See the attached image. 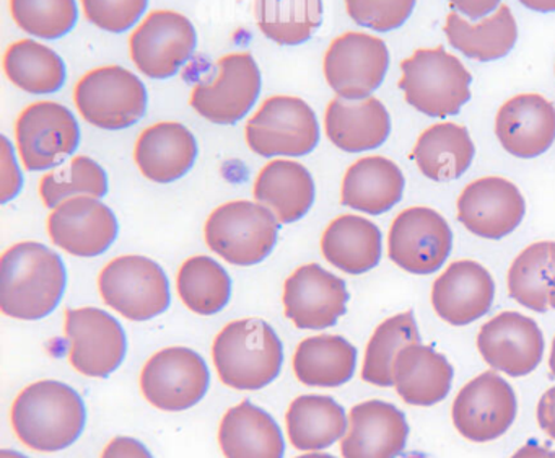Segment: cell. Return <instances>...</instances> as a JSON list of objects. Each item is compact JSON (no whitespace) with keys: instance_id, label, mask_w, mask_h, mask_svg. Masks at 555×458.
I'll return each instance as SVG.
<instances>
[{"instance_id":"obj_1","label":"cell","mask_w":555,"mask_h":458,"mask_svg":"<svg viewBox=\"0 0 555 458\" xmlns=\"http://www.w3.org/2000/svg\"><path fill=\"white\" fill-rule=\"evenodd\" d=\"M66 284L63 259L41 243H18L0 259V308L8 317H48L60 305Z\"/></svg>"},{"instance_id":"obj_2","label":"cell","mask_w":555,"mask_h":458,"mask_svg":"<svg viewBox=\"0 0 555 458\" xmlns=\"http://www.w3.org/2000/svg\"><path fill=\"white\" fill-rule=\"evenodd\" d=\"M86 421L82 396L57 380H41L27 386L12 408L15 434L37 451H61L76 444Z\"/></svg>"},{"instance_id":"obj_3","label":"cell","mask_w":555,"mask_h":458,"mask_svg":"<svg viewBox=\"0 0 555 458\" xmlns=\"http://www.w3.org/2000/svg\"><path fill=\"white\" fill-rule=\"evenodd\" d=\"M220 380L236 390H261L274 382L284 364V347L271 325L258 318L227 325L214 341Z\"/></svg>"},{"instance_id":"obj_4","label":"cell","mask_w":555,"mask_h":458,"mask_svg":"<svg viewBox=\"0 0 555 458\" xmlns=\"http://www.w3.org/2000/svg\"><path fill=\"white\" fill-rule=\"evenodd\" d=\"M399 89L405 102L422 115L448 118L470 100L473 76L444 48H421L401 63Z\"/></svg>"},{"instance_id":"obj_5","label":"cell","mask_w":555,"mask_h":458,"mask_svg":"<svg viewBox=\"0 0 555 458\" xmlns=\"http://www.w3.org/2000/svg\"><path fill=\"white\" fill-rule=\"evenodd\" d=\"M279 224L274 213L262 204L235 201L210 214L206 242L230 265H258L274 250Z\"/></svg>"},{"instance_id":"obj_6","label":"cell","mask_w":555,"mask_h":458,"mask_svg":"<svg viewBox=\"0 0 555 458\" xmlns=\"http://www.w3.org/2000/svg\"><path fill=\"white\" fill-rule=\"evenodd\" d=\"M103 301L131 321H147L170 308V282L164 269L145 256L113 259L99 279Z\"/></svg>"},{"instance_id":"obj_7","label":"cell","mask_w":555,"mask_h":458,"mask_svg":"<svg viewBox=\"0 0 555 458\" xmlns=\"http://www.w3.org/2000/svg\"><path fill=\"white\" fill-rule=\"evenodd\" d=\"M74 97L83 119L108 131L131 128L147 112L144 84L119 66L100 67L87 74L77 84Z\"/></svg>"},{"instance_id":"obj_8","label":"cell","mask_w":555,"mask_h":458,"mask_svg":"<svg viewBox=\"0 0 555 458\" xmlns=\"http://www.w3.org/2000/svg\"><path fill=\"white\" fill-rule=\"evenodd\" d=\"M246 141L261 157H301L320 142L317 115L304 100L272 97L246 126Z\"/></svg>"},{"instance_id":"obj_9","label":"cell","mask_w":555,"mask_h":458,"mask_svg":"<svg viewBox=\"0 0 555 458\" xmlns=\"http://www.w3.org/2000/svg\"><path fill=\"white\" fill-rule=\"evenodd\" d=\"M453 250V232L443 216L431 207L402 211L388 233V256L411 275H434Z\"/></svg>"},{"instance_id":"obj_10","label":"cell","mask_w":555,"mask_h":458,"mask_svg":"<svg viewBox=\"0 0 555 458\" xmlns=\"http://www.w3.org/2000/svg\"><path fill=\"white\" fill-rule=\"evenodd\" d=\"M518 399L515 390L495 372L474 377L457 393L451 408L454 428L470 442H490L502 437L516 419Z\"/></svg>"},{"instance_id":"obj_11","label":"cell","mask_w":555,"mask_h":458,"mask_svg":"<svg viewBox=\"0 0 555 458\" xmlns=\"http://www.w3.org/2000/svg\"><path fill=\"white\" fill-rule=\"evenodd\" d=\"M210 373L206 360L188 347H167L151 357L141 376V389L162 411L193 408L206 396Z\"/></svg>"},{"instance_id":"obj_12","label":"cell","mask_w":555,"mask_h":458,"mask_svg":"<svg viewBox=\"0 0 555 458\" xmlns=\"http://www.w3.org/2000/svg\"><path fill=\"white\" fill-rule=\"evenodd\" d=\"M389 51L382 38L349 31L331 43L324 58V76L337 97L370 99L385 82Z\"/></svg>"},{"instance_id":"obj_13","label":"cell","mask_w":555,"mask_h":458,"mask_svg":"<svg viewBox=\"0 0 555 458\" xmlns=\"http://www.w3.org/2000/svg\"><path fill=\"white\" fill-rule=\"evenodd\" d=\"M212 82L194 87L191 106L216 125H235L248 115L261 93V73L251 54H230L219 61Z\"/></svg>"},{"instance_id":"obj_14","label":"cell","mask_w":555,"mask_h":458,"mask_svg":"<svg viewBox=\"0 0 555 458\" xmlns=\"http://www.w3.org/2000/svg\"><path fill=\"white\" fill-rule=\"evenodd\" d=\"M17 145L28 171L57 167L80 144L76 116L66 106L40 102L28 106L17 122Z\"/></svg>"},{"instance_id":"obj_15","label":"cell","mask_w":555,"mask_h":458,"mask_svg":"<svg viewBox=\"0 0 555 458\" xmlns=\"http://www.w3.org/2000/svg\"><path fill=\"white\" fill-rule=\"evenodd\" d=\"M196 28L177 12H152L131 38V56L151 79L173 77L193 56Z\"/></svg>"},{"instance_id":"obj_16","label":"cell","mask_w":555,"mask_h":458,"mask_svg":"<svg viewBox=\"0 0 555 458\" xmlns=\"http://www.w3.org/2000/svg\"><path fill=\"white\" fill-rule=\"evenodd\" d=\"M66 334L70 364L87 377L105 379L121 366L128 340L121 323L100 308H69Z\"/></svg>"},{"instance_id":"obj_17","label":"cell","mask_w":555,"mask_h":458,"mask_svg":"<svg viewBox=\"0 0 555 458\" xmlns=\"http://www.w3.org/2000/svg\"><path fill=\"white\" fill-rule=\"evenodd\" d=\"M544 334L532 318L518 311H502L480 327L477 349L496 372L526 377L544 356Z\"/></svg>"},{"instance_id":"obj_18","label":"cell","mask_w":555,"mask_h":458,"mask_svg":"<svg viewBox=\"0 0 555 458\" xmlns=\"http://www.w3.org/2000/svg\"><path fill=\"white\" fill-rule=\"evenodd\" d=\"M457 219L473 236L502 240L518 229L526 216V201L515 183L483 177L464 188L457 198Z\"/></svg>"},{"instance_id":"obj_19","label":"cell","mask_w":555,"mask_h":458,"mask_svg":"<svg viewBox=\"0 0 555 458\" xmlns=\"http://www.w3.org/2000/svg\"><path fill=\"white\" fill-rule=\"evenodd\" d=\"M346 282L320 265L301 266L285 282V315L300 330H326L347 311Z\"/></svg>"},{"instance_id":"obj_20","label":"cell","mask_w":555,"mask_h":458,"mask_svg":"<svg viewBox=\"0 0 555 458\" xmlns=\"http://www.w3.org/2000/svg\"><path fill=\"white\" fill-rule=\"evenodd\" d=\"M54 245L80 258L103 255L118 237V220L95 198L79 196L64 201L48 220Z\"/></svg>"},{"instance_id":"obj_21","label":"cell","mask_w":555,"mask_h":458,"mask_svg":"<svg viewBox=\"0 0 555 458\" xmlns=\"http://www.w3.org/2000/svg\"><path fill=\"white\" fill-rule=\"evenodd\" d=\"M495 298V282L489 269L473 259L451 263L434 282L435 314L453 327H464L486 317Z\"/></svg>"},{"instance_id":"obj_22","label":"cell","mask_w":555,"mask_h":458,"mask_svg":"<svg viewBox=\"0 0 555 458\" xmlns=\"http://www.w3.org/2000/svg\"><path fill=\"white\" fill-rule=\"evenodd\" d=\"M409 438L404 412L391 403L369 399L353 406L349 432L340 442L344 458H398Z\"/></svg>"},{"instance_id":"obj_23","label":"cell","mask_w":555,"mask_h":458,"mask_svg":"<svg viewBox=\"0 0 555 458\" xmlns=\"http://www.w3.org/2000/svg\"><path fill=\"white\" fill-rule=\"evenodd\" d=\"M495 135L513 157L535 158L555 142V106L539 93L506 100L495 118Z\"/></svg>"},{"instance_id":"obj_24","label":"cell","mask_w":555,"mask_h":458,"mask_svg":"<svg viewBox=\"0 0 555 458\" xmlns=\"http://www.w3.org/2000/svg\"><path fill=\"white\" fill-rule=\"evenodd\" d=\"M326 135L340 151L349 154L375 151L391 135V118L378 99L346 100L337 97L327 106Z\"/></svg>"},{"instance_id":"obj_25","label":"cell","mask_w":555,"mask_h":458,"mask_svg":"<svg viewBox=\"0 0 555 458\" xmlns=\"http://www.w3.org/2000/svg\"><path fill=\"white\" fill-rule=\"evenodd\" d=\"M454 370L443 354L427 344L405 346L392 366L395 389L412 406H434L450 395Z\"/></svg>"},{"instance_id":"obj_26","label":"cell","mask_w":555,"mask_h":458,"mask_svg":"<svg viewBox=\"0 0 555 458\" xmlns=\"http://www.w3.org/2000/svg\"><path fill=\"white\" fill-rule=\"evenodd\" d=\"M197 142L180 123H158L142 132L135 144V164L149 180L171 183L193 168Z\"/></svg>"},{"instance_id":"obj_27","label":"cell","mask_w":555,"mask_h":458,"mask_svg":"<svg viewBox=\"0 0 555 458\" xmlns=\"http://www.w3.org/2000/svg\"><path fill=\"white\" fill-rule=\"evenodd\" d=\"M219 442L225 458H284L285 454L284 435L278 422L249 402L225 412Z\"/></svg>"},{"instance_id":"obj_28","label":"cell","mask_w":555,"mask_h":458,"mask_svg":"<svg viewBox=\"0 0 555 458\" xmlns=\"http://www.w3.org/2000/svg\"><path fill=\"white\" fill-rule=\"evenodd\" d=\"M404 187V174L395 162L379 155L360 158L344 177L343 204L370 216H382L402 200Z\"/></svg>"},{"instance_id":"obj_29","label":"cell","mask_w":555,"mask_h":458,"mask_svg":"<svg viewBox=\"0 0 555 458\" xmlns=\"http://www.w3.org/2000/svg\"><path fill=\"white\" fill-rule=\"evenodd\" d=\"M474 155L476 145L464 126L440 123L418 136L411 157L425 178L441 183L463 177L469 170Z\"/></svg>"},{"instance_id":"obj_30","label":"cell","mask_w":555,"mask_h":458,"mask_svg":"<svg viewBox=\"0 0 555 458\" xmlns=\"http://www.w3.org/2000/svg\"><path fill=\"white\" fill-rule=\"evenodd\" d=\"M444 35L454 50L469 60L490 63L508 56L518 41V25L508 5H500L490 17L470 24L457 12L444 22Z\"/></svg>"},{"instance_id":"obj_31","label":"cell","mask_w":555,"mask_h":458,"mask_svg":"<svg viewBox=\"0 0 555 458\" xmlns=\"http://www.w3.org/2000/svg\"><path fill=\"white\" fill-rule=\"evenodd\" d=\"M321 250L324 258L340 271L363 275L376 268L382 259V230L365 217L347 214L330 224Z\"/></svg>"},{"instance_id":"obj_32","label":"cell","mask_w":555,"mask_h":458,"mask_svg":"<svg viewBox=\"0 0 555 458\" xmlns=\"http://www.w3.org/2000/svg\"><path fill=\"white\" fill-rule=\"evenodd\" d=\"M255 198L274 213L279 222H297L313 206V177L297 162H271L256 180Z\"/></svg>"},{"instance_id":"obj_33","label":"cell","mask_w":555,"mask_h":458,"mask_svg":"<svg viewBox=\"0 0 555 458\" xmlns=\"http://www.w3.org/2000/svg\"><path fill=\"white\" fill-rule=\"evenodd\" d=\"M347 429L346 409L331 396H298L288 408V438L298 450H324L346 437Z\"/></svg>"},{"instance_id":"obj_34","label":"cell","mask_w":555,"mask_h":458,"mask_svg":"<svg viewBox=\"0 0 555 458\" xmlns=\"http://www.w3.org/2000/svg\"><path fill=\"white\" fill-rule=\"evenodd\" d=\"M357 349L343 336L320 334L301 341L294 357L297 379L307 386L336 389L352 379Z\"/></svg>"},{"instance_id":"obj_35","label":"cell","mask_w":555,"mask_h":458,"mask_svg":"<svg viewBox=\"0 0 555 458\" xmlns=\"http://www.w3.org/2000/svg\"><path fill=\"white\" fill-rule=\"evenodd\" d=\"M506 285L522 307L538 314L555 310V242L526 246L509 266Z\"/></svg>"},{"instance_id":"obj_36","label":"cell","mask_w":555,"mask_h":458,"mask_svg":"<svg viewBox=\"0 0 555 458\" xmlns=\"http://www.w3.org/2000/svg\"><path fill=\"white\" fill-rule=\"evenodd\" d=\"M256 21L269 40L298 47L323 24V0H256Z\"/></svg>"},{"instance_id":"obj_37","label":"cell","mask_w":555,"mask_h":458,"mask_svg":"<svg viewBox=\"0 0 555 458\" xmlns=\"http://www.w3.org/2000/svg\"><path fill=\"white\" fill-rule=\"evenodd\" d=\"M9 80L34 96L57 92L66 82V64L44 44L24 40L12 44L4 58Z\"/></svg>"},{"instance_id":"obj_38","label":"cell","mask_w":555,"mask_h":458,"mask_svg":"<svg viewBox=\"0 0 555 458\" xmlns=\"http://www.w3.org/2000/svg\"><path fill=\"white\" fill-rule=\"evenodd\" d=\"M421 343L414 311L408 310L383 321L370 338L363 359L362 380L382 389L395 386L392 366L409 344Z\"/></svg>"},{"instance_id":"obj_39","label":"cell","mask_w":555,"mask_h":458,"mask_svg":"<svg viewBox=\"0 0 555 458\" xmlns=\"http://www.w3.org/2000/svg\"><path fill=\"white\" fill-rule=\"evenodd\" d=\"M178 292L194 314H219L229 304L232 281L229 272L209 256H194L181 266L178 275Z\"/></svg>"},{"instance_id":"obj_40","label":"cell","mask_w":555,"mask_h":458,"mask_svg":"<svg viewBox=\"0 0 555 458\" xmlns=\"http://www.w3.org/2000/svg\"><path fill=\"white\" fill-rule=\"evenodd\" d=\"M41 198L47 207H57L73 198L100 200L108 193L105 170L90 157H76L70 164L51 171L41 180Z\"/></svg>"},{"instance_id":"obj_41","label":"cell","mask_w":555,"mask_h":458,"mask_svg":"<svg viewBox=\"0 0 555 458\" xmlns=\"http://www.w3.org/2000/svg\"><path fill=\"white\" fill-rule=\"evenodd\" d=\"M15 24L34 37L57 40L76 27V0H11Z\"/></svg>"},{"instance_id":"obj_42","label":"cell","mask_w":555,"mask_h":458,"mask_svg":"<svg viewBox=\"0 0 555 458\" xmlns=\"http://www.w3.org/2000/svg\"><path fill=\"white\" fill-rule=\"evenodd\" d=\"M415 0H346L349 17L360 27L386 34L411 18Z\"/></svg>"},{"instance_id":"obj_43","label":"cell","mask_w":555,"mask_h":458,"mask_svg":"<svg viewBox=\"0 0 555 458\" xmlns=\"http://www.w3.org/2000/svg\"><path fill=\"white\" fill-rule=\"evenodd\" d=\"M82 5L95 27L109 34H125L141 21L149 0H82Z\"/></svg>"},{"instance_id":"obj_44","label":"cell","mask_w":555,"mask_h":458,"mask_svg":"<svg viewBox=\"0 0 555 458\" xmlns=\"http://www.w3.org/2000/svg\"><path fill=\"white\" fill-rule=\"evenodd\" d=\"M0 152H2V191H0V201L2 204L11 201L12 198L17 196L18 191L22 188V175L17 167V161H15L14 154H12L11 142L8 141L5 136L0 138Z\"/></svg>"},{"instance_id":"obj_45","label":"cell","mask_w":555,"mask_h":458,"mask_svg":"<svg viewBox=\"0 0 555 458\" xmlns=\"http://www.w3.org/2000/svg\"><path fill=\"white\" fill-rule=\"evenodd\" d=\"M102 458H154V455L138 438L116 437L106 445Z\"/></svg>"},{"instance_id":"obj_46","label":"cell","mask_w":555,"mask_h":458,"mask_svg":"<svg viewBox=\"0 0 555 458\" xmlns=\"http://www.w3.org/2000/svg\"><path fill=\"white\" fill-rule=\"evenodd\" d=\"M454 12L466 15L470 21H480L493 14L502 4V0H448Z\"/></svg>"},{"instance_id":"obj_47","label":"cell","mask_w":555,"mask_h":458,"mask_svg":"<svg viewBox=\"0 0 555 458\" xmlns=\"http://www.w3.org/2000/svg\"><path fill=\"white\" fill-rule=\"evenodd\" d=\"M539 428L555 441V386L548 389L538 403Z\"/></svg>"},{"instance_id":"obj_48","label":"cell","mask_w":555,"mask_h":458,"mask_svg":"<svg viewBox=\"0 0 555 458\" xmlns=\"http://www.w3.org/2000/svg\"><path fill=\"white\" fill-rule=\"evenodd\" d=\"M548 448L535 441H529L512 455V458H547Z\"/></svg>"},{"instance_id":"obj_49","label":"cell","mask_w":555,"mask_h":458,"mask_svg":"<svg viewBox=\"0 0 555 458\" xmlns=\"http://www.w3.org/2000/svg\"><path fill=\"white\" fill-rule=\"evenodd\" d=\"M526 9L541 14H551L555 12V0H519Z\"/></svg>"},{"instance_id":"obj_50","label":"cell","mask_w":555,"mask_h":458,"mask_svg":"<svg viewBox=\"0 0 555 458\" xmlns=\"http://www.w3.org/2000/svg\"><path fill=\"white\" fill-rule=\"evenodd\" d=\"M0 458H28L25 457L21 451L9 450V448H4V450H0Z\"/></svg>"},{"instance_id":"obj_51","label":"cell","mask_w":555,"mask_h":458,"mask_svg":"<svg viewBox=\"0 0 555 458\" xmlns=\"http://www.w3.org/2000/svg\"><path fill=\"white\" fill-rule=\"evenodd\" d=\"M548 369H551L552 376L555 377V338L552 341L551 356H548Z\"/></svg>"},{"instance_id":"obj_52","label":"cell","mask_w":555,"mask_h":458,"mask_svg":"<svg viewBox=\"0 0 555 458\" xmlns=\"http://www.w3.org/2000/svg\"><path fill=\"white\" fill-rule=\"evenodd\" d=\"M297 458H336V457H333V455H330V454H307V455H301V457H297Z\"/></svg>"},{"instance_id":"obj_53","label":"cell","mask_w":555,"mask_h":458,"mask_svg":"<svg viewBox=\"0 0 555 458\" xmlns=\"http://www.w3.org/2000/svg\"><path fill=\"white\" fill-rule=\"evenodd\" d=\"M547 458H555V451H551V454H548Z\"/></svg>"}]
</instances>
